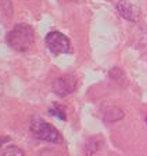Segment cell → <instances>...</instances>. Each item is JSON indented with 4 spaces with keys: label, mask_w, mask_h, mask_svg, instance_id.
<instances>
[{
    "label": "cell",
    "mask_w": 147,
    "mask_h": 156,
    "mask_svg": "<svg viewBox=\"0 0 147 156\" xmlns=\"http://www.w3.org/2000/svg\"><path fill=\"white\" fill-rule=\"evenodd\" d=\"M6 43L13 50L18 51V53H25L35 43V30L31 25L17 24L14 25L11 30L7 32Z\"/></svg>",
    "instance_id": "cell-1"
},
{
    "label": "cell",
    "mask_w": 147,
    "mask_h": 156,
    "mask_svg": "<svg viewBox=\"0 0 147 156\" xmlns=\"http://www.w3.org/2000/svg\"><path fill=\"white\" fill-rule=\"evenodd\" d=\"M29 130L33 134V137L40 141L51 142V144H60L62 142V136L61 133L51 126L50 123H47L46 120L40 118H32L29 122Z\"/></svg>",
    "instance_id": "cell-2"
},
{
    "label": "cell",
    "mask_w": 147,
    "mask_h": 156,
    "mask_svg": "<svg viewBox=\"0 0 147 156\" xmlns=\"http://www.w3.org/2000/svg\"><path fill=\"white\" fill-rule=\"evenodd\" d=\"M46 46L47 48L54 54V55H60V54H67L71 51V41L64 33L58 32V30H53L46 35Z\"/></svg>",
    "instance_id": "cell-3"
},
{
    "label": "cell",
    "mask_w": 147,
    "mask_h": 156,
    "mask_svg": "<svg viewBox=\"0 0 147 156\" xmlns=\"http://www.w3.org/2000/svg\"><path fill=\"white\" fill-rule=\"evenodd\" d=\"M77 79L72 75H64V76L56 77L53 82V91L56 93L58 97H67V95L72 94L77 88Z\"/></svg>",
    "instance_id": "cell-4"
},
{
    "label": "cell",
    "mask_w": 147,
    "mask_h": 156,
    "mask_svg": "<svg viewBox=\"0 0 147 156\" xmlns=\"http://www.w3.org/2000/svg\"><path fill=\"white\" fill-rule=\"evenodd\" d=\"M115 7H117V11L119 12V15L122 18L130 21V22H136V21H139L140 10H139L135 4L129 3V2H126V0H119Z\"/></svg>",
    "instance_id": "cell-5"
},
{
    "label": "cell",
    "mask_w": 147,
    "mask_h": 156,
    "mask_svg": "<svg viewBox=\"0 0 147 156\" xmlns=\"http://www.w3.org/2000/svg\"><path fill=\"white\" fill-rule=\"evenodd\" d=\"M124 116L125 113L121 108H118V106H107L104 109L101 118H103V122H106V123H115V122L124 119Z\"/></svg>",
    "instance_id": "cell-6"
},
{
    "label": "cell",
    "mask_w": 147,
    "mask_h": 156,
    "mask_svg": "<svg viewBox=\"0 0 147 156\" xmlns=\"http://www.w3.org/2000/svg\"><path fill=\"white\" fill-rule=\"evenodd\" d=\"M103 145V138L100 136H94L92 138H89L85 144V155L86 156H93L96 152H99V149Z\"/></svg>",
    "instance_id": "cell-7"
},
{
    "label": "cell",
    "mask_w": 147,
    "mask_h": 156,
    "mask_svg": "<svg viewBox=\"0 0 147 156\" xmlns=\"http://www.w3.org/2000/svg\"><path fill=\"white\" fill-rule=\"evenodd\" d=\"M108 75H110V79H112L115 83H118V84L124 86L125 83H126V75H125V72L121 68H118V66H114V68L110 69Z\"/></svg>",
    "instance_id": "cell-8"
},
{
    "label": "cell",
    "mask_w": 147,
    "mask_h": 156,
    "mask_svg": "<svg viewBox=\"0 0 147 156\" xmlns=\"http://www.w3.org/2000/svg\"><path fill=\"white\" fill-rule=\"evenodd\" d=\"M49 113H50V115H53V116H56V118H58V119H61V120H67L65 109L62 108L61 105H58V104H56L53 108L49 109Z\"/></svg>",
    "instance_id": "cell-9"
},
{
    "label": "cell",
    "mask_w": 147,
    "mask_h": 156,
    "mask_svg": "<svg viewBox=\"0 0 147 156\" xmlns=\"http://www.w3.org/2000/svg\"><path fill=\"white\" fill-rule=\"evenodd\" d=\"M2 156H25V153H24V151L21 149V148L11 145V147H7L6 149L3 151Z\"/></svg>",
    "instance_id": "cell-10"
},
{
    "label": "cell",
    "mask_w": 147,
    "mask_h": 156,
    "mask_svg": "<svg viewBox=\"0 0 147 156\" xmlns=\"http://www.w3.org/2000/svg\"><path fill=\"white\" fill-rule=\"evenodd\" d=\"M10 141V137H0V147L3 144H6V142Z\"/></svg>",
    "instance_id": "cell-11"
},
{
    "label": "cell",
    "mask_w": 147,
    "mask_h": 156,
    "mask_svg": "<svg viewBox=\"0 0 147 156\" xmlns=\"http://www.w3.org/2000/svg\"><path fill=\"white\" fill-rule=\"evenodd\" d=\"M146 124H147V116H146Z\"/></svg>",
    "instance_id": "cell-12"
}]
</instances>
